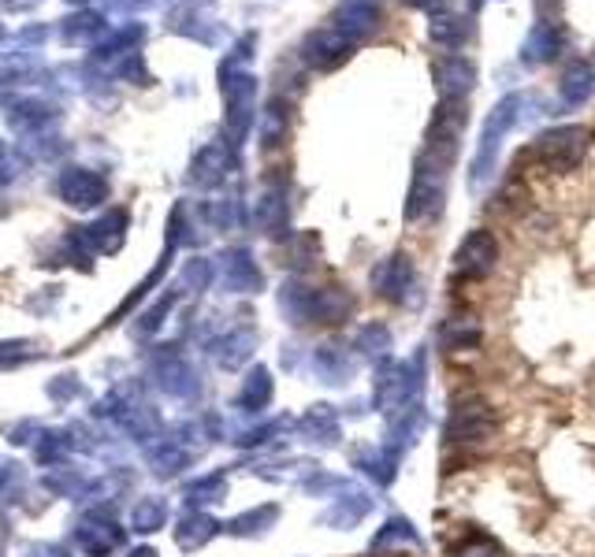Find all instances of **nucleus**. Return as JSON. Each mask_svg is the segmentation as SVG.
<instances>
[{"mask_svg":"<svg viewBox=\"0 0 595 557\" xmlns=\"http://www.w3.org/2000/svg\"><path fill=\"white\" fill-rule=\"evenodd\" d=\"M588 153V130L584 127H555L536 142V156L547 171H573Z\"/></svg>","mask_w":595,"mask_h":557,"instance_id":"obj_1","label":"nucleus"},{"mask_svg":"<svg viewBox=\"0 0 595 557\" xmlns=\"http://www.w3.org/2000/svg\"><path fill=\"white\" fill-rule=\"evenodd\" d=\"M495 260H499V242L491 231H473L465 238L458 253H454V268L465 279H488L495 272Z\"/></svg>","mask_w":595,"mask_h":557,"instance_id":"obj_2","label":"nucleus"},{"mask_svg":"<svg viewBox=\"0 0 595 557\" xmlns=\"http://www.w3.org/2000/svg\"><path fill=\"white\" fill-rule=\"evenodd\" d=\"M491 428H495V416H491L488 402L480 398H465V402L454 405L447 424V439L450 442H480L488 439Z\"/></svg>","mask_w":595,"mask_h":557,"instance_id":"obj_3","label":"nucleus"},{"mask_svg":"<svg viewBox=\"0 0 595 557\" xmlns=\"http://www.w3.org/2000/svg\"><path fill=\"white\" fill-rule=\"evenodd\" d=\"M350 52H354V41H346L339 30H317V34H309L302 45V60L309 67H317V71H331V67H339L350 60Z\"/></svg>","mask_w":595,"mask_h":557,"instance_id":"obj_4","label":"nucleus"},{"mask_svg":"<svg viewBox=\"0 0 595 557\" xmlns=\"http://www.w3.org/2000/svg\"><path fill=\"white\" fill-rule=\"evenodd\" d=\"M380 26V8L372 0H343L331 15V30H339L346 41H357Z\"/></svg>","mask_w":595,"mask_h":557,"instance_id":"obj_5","label":"nucleus"},{"mask_svg":"<svg viewBox=\"0 0 595 557\" xmlns=\"http://www.w3.org/2000/svg\"><path fill=\"white\" fill-rule=\"evenodd\" d=\"M108 30H112V26L105 23V15L93 12V8H82V12L64 19L60 38H64V45H71V49H97V45L108 38Z\"/></svg>","mask_w":595,"mask_h":557,"instance_id":"obj_6","label":"nucleus"},{"mask_svg":"<svg viewBox=\"0 0 595 557\" xmlns=\"http://www.w3.org/2000/svg\"><path fill=\"white\" fill-rule=\"evenodd\" d=\"M473 78H476V67L462 56H447V60H439L436 64V82H439V93H443V101H462L465 93L473 90Z\"/></svg>","mask_w":595,"mask_h":557,"instance_id":"obj_7","label":"nucleus"},{"mask_svg":"<svg viewBox=\"0 0 595 557\" xmlns=\"http://www.w3.org/2000/svg\"><path fill=\"white\" fill-rule=\"evenodd\" d=\"M514 108H517V97L503 101L495 108V116L488 119V130H484V145H480V156H476V179H484L488 175V164H491V149H499V138L506 134V127L514 123Z\"/></svg>","mask_w":595,"mask_h":557,"instance_id":"obj_8","label":"nucleus"},{"mask_svg":"<svg viewBox=\"0 0 595 557\" xmlns=\"http://www.w3.org/2000/svg\"><path fill=\"white\" fill-rule=\"evenodd\" d=\"M558 93L566 97L569 104H581L595 93V71L584 60H573V64L562 71V82H558Z\"/></svg>","mask_w":595,"mask_h":557,"instance_id":"obj_9","label":"nucleus"},{"mask_svg":"<svg viewBox=\"0 0 595 557\" xmlns=\"http://www.w3.org/2000/svg\"><path fill=\"white\" fill-rule=\"evenodd\" d=\"M558 49H562V30H558L555 23H540L536 30L529 34V41H525V60H532V64H543V60H555Z\"/></svg>","mask_w":595,"mask_h":557,"instance_id":"obj_10","label":"nucleus"},{"mask_svg":"<svg viewBox=\"0 0 595 557\" xmlns=\"http://www.w3.org/2000/svg\"><path fill=\"white\" fill-rule=\"evenodd\" d=\"M172 30L194 41H205V45H216V38H220V26L209 23V19H201L198 8H179V12L172 15Z\"/></svg>","mask_w":595,"mask_h":557,"instance_id":"obj_11","label":"nucleus"},{"mask_svg":"<svg viewBox=\"0 0 595 557\" xmlns=\"http://www.w3.org/2000/svg\"><path fill=\"white\" fill-rule=\"evenodd\" d=\"M64 194L75 201V205H90L93 197L101 194V182L86 175V171H67L64 175Z\"/></svg>","mask_w":595,"mask_h":557,"instance_id":"obj_12","label":"nucleus"},{"mask_svg":"<svg viewBox=\"0 0 595 557\" xmlns=\"http://www.w3.org/2000/svg\"><path fill=\"white\" fill-rule=\"evenodd\" d=\"M56 112L49 108V104H41V101H19L8 112V119H12V127H41V123H49Z\"/></svg>","mask_w":595,"mask_h":557,"instance_id":"obj_13","label":"nucleus"},{"mask_svg":"<svg viewBox=\"0 0 595 557\" xmlns=\"http://www.w3.org/2000/svg\"><path fill=\"white\" fill-rule=\"evenodd\" d=\"M432 38L439 41V45H462L465 38H469V23H465L462 15H439L436 23H432Z\"/></svg>","mask_w":595,"mask_h":557,"instance_id":"obj_14","label":"nucleus"},{"mask_svg":"<svg viewBox=\"0 0 595 557\" xmlns=\"http://www.w3.org/2000/svg\"><path fill=\"white\" fill-rule=\"evenodd\" d=\"M116 75L127 78V82H134V86H149L153 78H149V67H146V56H142V49L127 52V56H119L116 60Z\"/></svg>","mask_w":595,"mask_h":557,"instance_id":"obj_15","label":"nucleus"},{"mask_svg":"<svg viewBox=\"0 0 595 557\" xmlns=\"http://www.w3.org/2000/svg\"><path fill=\"white\" fill-rule=\"evenodd\" d=\"M454 557H506V550L495 543V539H488V535H476V539H469L465 546H458Z\"/></svg>","mask_w":595,"mask_h":557,"instance_id":"obj_16","label":"nucleus"},{"mask_svg":"<svg viewBox=\"0 0 595 557\" xmlns=\"http://www.w3.org/2000/svg\"><path fill=\"white\" fill-rule=\"evenodd\" d=\"M41 0H0V8H8V12H34Z\"/></svg>","mask_w":595,"mask_h":557,"instance_id":"obj_17","label":"nucleus"},{"mask_svg":"<svg viewBox=\"0 0 595 557\" xmlns=\"http://www.w3.org/2000/svg\"><path fill=\"white\" fill-rule=\"evenodd\" d=\"M186 8H201V4H209V0H183Z\"/></svg>","mask_w":595,"mask_h":557,"instance_id":"obj_18","label":"nucleus"},{"mask_svg":"<svg viewBox=\"0 0 595 557\" xmlns=\"http://www.w3.org/2000/svg\"><path fill=\"white\" fill-rule=\"evenodd\" d=\"M4 41H8V34H4V23H0V49H4Z\"/></svg>","mask_w":595,"mask_h":557,"instance_id":"obj_19","label":"nucleus"},{"mask_svg":"<svg viewBox=\"0 0 595 557\" xmlns=\"http://www.w3.org/2000/svg\"><path fill=\"white\" fill-rule=\"evenodd\" d=\"M4 82H8V75H4V71H0V93H4Z\"/></svg>","mask_w":595,"mask_h":557,"instance_id":"obj_20","label":"nucleus"}]
</instances>
